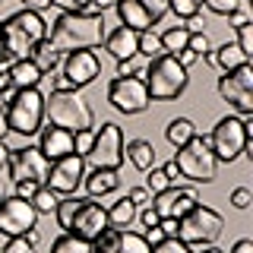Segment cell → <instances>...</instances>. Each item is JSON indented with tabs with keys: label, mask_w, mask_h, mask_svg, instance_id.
I'll return each mask as SVG.
<instances>
[{
	"label": "cell",
	"mask_w": 253,
	"mask_h": 253,
	"mask_svg": "<svg viewBox=\"0 0 253 253\" xmlns=\"http://www.w3.org/2000/svg\"><path fill=\"white\" fill-rule=\"evenodd\" d=\"M187 47L196 54V57H206V54L212 51V42H209V35H206V32H190Z\"/></svg>",
	"instance_id": "obj_37"
},
{
	"label": "cell",
	"mask_w": 253,
	"mask_h": 253,
	"mask_svg": "<svg viewBox=\"0 0 253 253\" xmlns=\"http://www.w3.org/2000/svg\"><path fill=\"white\" fill-rule=\"evenodd\" d=\"M162 171H165V177L171 180V187H174V184L180 180V171H177V165H174V158H171V162H165V165H162Z\"/></svg>",
	"instance_id": "obj_52"
},
{
	"label": "cell",
	"mask_w": 253,
	"mask_h": 253,
	"mask_svg": "<svg viewBox=\"0 0 253 253\" xmlns=\"http://www.w3.org/2000/svg\"><path fill=\"white\" fill-rule=\"evenodd\" d=\"M136 212H139V206H133L126 196H121V200L108 209V228H130L133 221H136Z\"/></svg>",
	"instance_id": "obj_28"
},
{
	"label": "cell",
	"mask_w": 253,
	"mask_h": 253,
	"mask_svg": "<svg viewBox=\"0 0 253 253\" xmlns=\"http://www.w3.org/2000/svg\"><path fill=\"white\" fill-rule=\"evenodd\" d=\"M162 38V47H165V54H177V51H184L187 47V38H190V32L184 26H174L168 29L165 35H158Z\"/></svg>",
	"instance_id": "obj_31"
},
{
	"label": "cell",
	"mask_w": 253,
	"mask_h": 253,
	"mask_svg": "<svg viewBox=\"0 0 253 253\" xmlns=\"http://www.w3.org/2000/svg\"><path fill=\"white\" fill-rule=\"evenodd\" d=\"M60 73L67 76L70 89H85V85H92L95 79H98V73H101L98 54L95 51H70V54H63Z\"/></svg>",
	"instance_id": "obj_16"
},
{
	"label": "cell",
	"mask_w": 253,
	"mask_h": 253,
	"mask_svg": "<svg viewBox=\"0 0 253 253\" xmlns=\"http://www.w3.org/2000/svg\"><path fill=\"white\" fill-rule=\"evenodd\" d=\"M85 180V158L83 155H63L57 162H51V171H47L44 187H51L57 196H73Z\"/></svg>",
	"instance_id": "obj_14"
},
{
	"label": "cell",
	"mask_w": 253,
	"mask_h": 253,
	"mask_svg": "<svg viewBox=\"0 0 253 253\" xmlns=\"http://www.w3.org/2000/svg\"><path fill=\"white\" fill-rule=\"evenodd\" d=\"M162 54H165V47H162V38H158L152 29L139 32V57H146V60H155V57H162Z\"/></svg>",
	"instance_id": "obj_32"
},
{
	"label": "cell",
	"mask_w": 253,
	"mask_h": 253,
	"mask_svg": "<svg viewBox=\"0 0 253 253\" xmlns=\"http://www.w3.org/2000/svg\"><path fill=\"white\" fill-rule=\"evenodd\" d=\"M136 3H139V6H142V10H146L149 16H152V22H155V26L165 19V13H168V3H165V0H136Z\"/></svg>",
	"instance_id": "obj_42"
},
{
	"label": "cell",
	"mask_w": 253,
	"mask_h": 253,
	"mask_svg": "<svg viewBox=\"0 0 253 253\" xmlns=\"http://www.w3.org/2000/svg\"><path fill=\"white\" fill-rule=\"evenodd\" d=\"M47 171H51V162L42 155L38 146L10 149V158H6V180H10V184H16V180H35V184H44Z\"/></svg>",
	"instance_id": "obj_12"
},
{
	"label": "cell",
	"mask_w": 253,
	"mask_h": 253,
	"mask_svg": "<svg viewBox=\"0 0 253 253\" xmlns=\"http://www.w3.org/2000/svg\"><path fill=\"white\" fill-rule=\"evenodd\" d=\"M51 253H92V244L83 241V237H76V234L63 231L57 241L51 244Z\"/></svg>",
	"instance_id": "obj_29"
},
{
	"label": "cell",
	"mask_w": 253,
	"mask_h": 253,
	"mask_svg": "<svg viewBox=\"0 0 253 253\" xmlns=\"http://www.w3.org/2000/svg\"><path fill=\"white\" fill-rule=\"evenodd\" d=\"M124 158H130V165L136 171H149L155 168V146L149 139H130L124 146Z\"/></svg>",
	"instance_id": "obj_24"
},
{
	"label": "cell",
	"mask_w": 253,
	"mask_h": 253,
	"mask_svg": "<svg viewBox=\"0 0 253 253\" xmlns=\"http://www.w3.org/2000/svg\"><path fill=\"white\" fill-rule=\"evenodd\" d=\"M63 89H70L67 76H63V73H60V76H54V73H51V92H63Z\"/></svg>",
	"instance_id": "obj_55"
},
{
	"label": "cell",
	"mask_w": 253,
	"mask_h": 253,
	"mask_svg": "<svg viewBox=\"0 0 253 253\" xmlns=\"http://www.w3.org/2000/svg\"><path fill=\"white\" fill-rule=\"evenodd\" d=\"M0 26H3V22H0Z\"/></svg>",
	"instance_id": "obj_64"
},
{
	"label": "cell",
	"mask_w": 253,
	"mask_h": 253,
	"mask_svg": "<svg viewBox=\"0 0 253 253\" xmlns=\"http://www.w3.org/2000/svg\"><path fill=\"white\" fill-rule=\"evenodd\" d=\"M218 95L241 117L253 114V67L250 63H244V67L228 70L225 76H218Z\"/></svg>",
	"instance_id": "obj_11"
},
{
	"label": "cell",
	"mask_w": 253,
	"mask_h": 253,
	"mask_svg": "<svg viewBox=\"0 0 253 253\" xmlns=\"http://www.w3.org/2000/svg\"><path fill=\"white\" fill-rule=\"evenodd\" d=\"M92 253H152L149 241L126 228H105L92 241Z\"/></svg>",
	"instance_id": "obj_17"
},
{
	"label": "cell",
	"mask_w": 253,
	"mask_h": 253,
	"mask_svg": "<svg viewBox=\"0 0 253 253\" xmlns=\"http://www.w3.org/2000/svg\"><path fill=\"white\" fill-rule=\"evenodd\" d=\"M142 174H146V190H149L152 196L165 193V190L171 187V180L165 177V171H162V168H149V171H142Z\"/></svg>",
	"instance_id": "obj_36"
},
{
	"label": "cell",
	"mask_w": 253,
	"mask_h": 253,
	"mask_svg": "<svg viewBox=\"0 0 253 253\" xmlns=\"http://www.w3.org/2000/svg\"><path fill=\"white\" fill-rule=\"evenodd\" d=\"M89 0H51V6H57L60 13H79Z\"/></svg>",
	"instance_id": "obj_46"
},
{
	"label": "cell",
	"mask_w": 253,
	"mask_h": 253,
	"mask_svg": "<svg viewBox=\"0 0 253 253\" xmlns=\"http://www.w3.org/2000/svg\"><path fill=\"white\" fill-rule=\"evenodd\" d=\"M10 133V124H6V105H0V139H6Z\"/></svg>",
	"instance_id": "obj_57"
},
{
	"label": "cell",
	"mask_w": 253,
	"mask_h": 253,
	"mask_svg": "<svg viewBox=\"0 0 253 253\" xmlns=\"http://www.w3.org/2000/svg\"><path fill=\"white\" fill-rule=\"evenodd\" d=\"M0 35H3L6 51H10L13 60H26L32 54V47L47 38V22L42 19V13L16 10L10 19L0 26Z\"/></svg>",
	"instance_id": "obj_5"
},
{
	"label": "cell",
	"mask_w": 253,
	"mask_h": 253,
	"mask_svg": "<svg viewBox=\"0 0 253 253\" xmlns=\"http://www.w3.org/2000/svg\"><path fill=\"white\" fill-rule=\"evenodd\" d=\"M244 3H247V0H203V6H206V10H209V13H215V16H225V19H228L231 13H237Z\"/></svg>",
	"instance_id": "obj_35"
},
{
	"label": "cell",
	"mask_w": 253,
	"mask_h": 253,
	"mask_svg": "<svg viewBox=\"0 0 253 253\" xmlns=\"http://www.w3.org/2000/svg\"><path fill=\"white\" fill-rule=\"evenodd\" d=\"M42 79H44V73L29 57L10 63V85H13V89H38V83H42Z\"/></svg>",
	"instance_id": "obj_23"
},
{
	"label": "cell",
	"mask_w": 253,
	"mask_h": 253,
	"mask_svg": "<svg viewBox=\"0 0 253 253\" xmlns=\"http://www.w3.org/2000/svg\"><path fill=\"white\" fill-rule=\"evenodd\" d=\"M250 142H253V114H247V117L228 114L209 133V146H212V155H215L218 165L237 162Z\"/></svg>",
	"instance_id": "obj_3"
},
{
	"label": "cell",
	"mask_w": 253,
	"mask_h": 253,
	"mask_svg": "<svg viewBox=\"0 0 253 253\" xmlns=\"http://www.w3.org/2000/svg\"><path fill=\"white\" fill-rule=\"evenodd\" d=\"M221 231H225L221 215L212 209V206H203V203H196L187 215L177 218V237L187 244L190 250H200V247L215 244L221 237Z\"/></svg>",
	"instance_id": "obj_7"
},
{
	"label": "cell",
	"mask_w": 253,
	"mask_h": 253,
	"mask_svg": "<svg viewBox=\"0 0 253 253\" xmlns=\"http://www.w3.org/2000/svg\"><path fill=\"white\" fill-rule=\"evenodd\" d=\"M142 70H146V60L139 57H126V60H117V76H142Z\"/></svg>",
	"instance_id": "obj_38"
},
{
	"label": "cell",
	"mask_w": 253,
	"mask_h": 253,
	"mask_svg": "<svg viewBox=\"0 0 253 253\" xmlns=\"http://www.w3.org/2000/svg\"><path fill=\"white\" fill-rule=\"evenodd\" d=\"M89 3H92L98 13H105V10H111V6H117V0H89Z\"/></svg>",
	"instance_id": "obj_61"
},
{
	"label": "cell",
	"mask_w": 253,
	"mask_h": 253,
	"mask_svg": "<svg viewBox=\"0 0 253 253\" xmlns=\"http://www.w3.org/2000/svg\"><path fill=\"white\" fill-rule=\"evenodd\" d=\"M92 142H95V126L92 130H79V133H73V152L76 155H89V149H92Z\"/></svg>",
	"instance_id": "obj_39"
},
{
	"label": "cell",
	"mask_w": 253,
	"mask_h": 253,
	"mask_svg": "<svg viewBox=\"0 0 253 253\" xmlns=\"http://www.w3.org/2000/svg\"><path fill=\"white\" fill-rule=\"evenodd\" d=\"M142 83L149 89V98L152 101H174L187 92L190 85V76L187 70L180 67L171 54H162V57L149 60L146 70H142Z\"/></svg>",
	"instance_id": "obj_4"
},
{
	"label": "cell",
	"mask_w": 253,
	"mask_h": 253,
	"mask_svg": "<svg viewBox=\"0 0 253 253\" xmlns=\"http://www.w3.org/2000/svg\"><path fill=\"white\" fill-rule=\"evenodd\" d=\"M228 22H231V29H237V26H244V22H250V13H247V3L241 6L237 13H231L228 16Z\"/></svg>",
	"instance_id": "obj_50"
},
{
	"label": "cell",
	"mask_w": 253,
	"mask_h": 253,
	"mask_svg": "<svg viewBox=\"0 0 253 253\" xmlns=\"http://www.w3.org/2000/svg\"><path fill=\"white\" fill-rule=\"evenodd\" d=\"M105 228H108V209L98 206L92 196H83L76 215L70 218V225H67V234H76V237H83V241L92 244Z\"/></svg>",
	"instance_id": "obj_15"
},
{
	"label": "cell",
	"mask_w": 253,
	"mask_h": 253,
	"mask_svg": "<svg viewBox=\"0 0 253 253\" xmlns=\"http://www.w3.org/2000/svg\"><path fill=\"white\" fill-rule=\"evenodd\" d=\"M79 203H83V196H63V200H57V209H54V218H57V225L67 231V225H70V218L76 215V209H79Z\"/></svg>",
	"instance_id": "obj_33"
},
{
	"label": "cell",
	"mask_w": 253,
	"mask_h": 253,
	"mask_svg": "<svg viewBox=\"0 0 253 253\" xmlns=\"http://www.w3.org/2000/svg\"><path fill=\"white\" fill-rule=\"evenodd\" d=\"M244 63H250V57H247V54H244L234 42H225L218 51H212V67H221L225 73H228V70L244 67Z\"/></svg>",
	"instance_id": "obj_26"
},
{
	"label": "cell",
	"mask_w": 253,
	"mask_h": 253,
	"mask_svg": "<svg viewBox=\"0 0 253 253\" xmlns=\"http://www.w3.org/2000/svg\"><path fill=\"white\" fill-rule=\"evenodd\" d=\"M6 158H10V146L0 139V174H6Z\"/></svg>",
	"instance_id": "obj_56"
},
{
	"label": "cell",
	"mask_w": 253,
	"mask_h": 253,
	"mask_svg": "<svg viewBox=\"0 0 253 253\" xmlns=\"http://www.w3.org/2000/svg\"><path fill=\"white\" fill-rule=\"evenodd\" d=\"M193 253H225V250H218L215 244H209V247H200V250H193Z\"/></svg>",
	"instance_id": "obj_62"
},
{
	"label": "cell",
	"mask_w": 253,
	"mask_h": 253,
	"mask_svg": "<svg viewBox=\"0 0 253 253\" xmlns=\"http://www.w3.org/2000/svg\"><path fill=\"white\" fill-rule=\"evenodd\" d=\"M114 10H117V16H121V26L133 29V32H146V29H152V26H155L152 16L142 10L136 0H117Z\"/></svg>",
	"instance_id": "obj_22"
},
{
	"label": "cell",
	"mask_w": 253,
	"mask_h": 253,
	"mask_svg": "<svg viewBox=\"0 0 253 253\" xmlns=\"http://www.w3.org/2000/svg\"><path fill=\"white\" fill-rule=\"evenodd\" d=\"M83 184H85L92 200H98V196H108V193H114V190L121 187V174L111 171V168H92L89 174H85Z\"/></svg>",
	"instance_id": "obj_21"
},
{
	"label": "cell",
	"mask_w": 253,
	"mask_h": 253,
	"mask_svg": "<svg viewBox=\"0 0 253 253\" xmlns=\"http://www.w3.org/2000/svg\"><path fill=\"white\" fill-rule=\"evenodd\" d=\"M10 89V67L6 63H0V92Z\"/></svg>",
	"instance_id": "obj_59"
},
{
	"label": "cell",
	"mask_w": 253,
	"mask_h": 253,
	"mask_svg": "<svg viewBox=\"0 0 253 253\" xmlns=\"http://www.w3.org/2000/svg\"><path fill=\"white\" fill-rule=\"evenodd\" d=\"M165 3H168V10L174 16H180V19L200 16V10H203V0H165Z\"/></svg>",
	"instance_id": "obj_34"
},
{
	"label": "cell",
	"mask_w": 253,
	"mask_h": 253,
	"mask_svg": "<svg viewBox=\"0 0 253 253\" xmlns=\"http://www.w3.org/2000/svg\"><path fill=\"white\" fill-rule=\"evenodd\" d=\"M29 60L32 63H35V67L38 70H42V73L44 76H51L54 73V70H57L60 67V60H63V54L57 51V47H54L51 42H47V38H44V42H38L35 47H32V54H29Z\"/></svg>",
	"instance_id": "obj_25"
},
{
	"label": "cell",
	"mask_w": 253,
	"mask_h": 253,
	"mask_svg": "<svg viewBox=\"0 0 253 253\" xmlns=\"http://www.w3.org/2000/svg\"><path fill=\"white\" fill-rule=\"evenodd\" d=\"M171 57L177 60V63H180V67H184V70H190V67H193L196 60H200V57H196L193 51H190V47H184V51H177V54H171Z\"/></svg>",
	"instance_id": "obj_49"
},
{
	"label": "cell",
	"mask_w": 253,
	"mask_h": 253,
	"mask_svg": "<svg viewBox=\"0 0 253 253\" xmlns=\"http://www.w3.org/2000/svg\"><path fill=\"white\" fill-rule=\"evenodd\" d=\"M196 133L200 130H196V124L190 121V117H174V121H168V126H165V139H168L174 149H180L184 142H190Z\"/></svg>",
	"instance_id": "obj_27"
},
{
	"label": "cell",
	"mask_w": 253,
	"mask_h": 253,
	"mask_svg": "<svg viewBox=\"0 0 253 253\" xmlns=\"http://www.w3.org/2000/svg\"><path fill=\"white\" fill-rule=\"evenodd\" d=\"M57 200H60V196L54 193L51 187H44V184H42V187L35 190V196H32L29 203L35 206V212H38V215H51V212L57 209Z\"/></svg>",
	"instance_id": "obj_30"
},
{
	"label": "cell",
	"mask_w": 253,
	"mask_h": 253,
	"mask_svg": "<svg viewBox=\"0 0 253 253\" xmlns=\"http://www.w3.org/2000/svg\"><path fill=\"white\" fill-rule=\"evenodd\" d=\"M136 218L142 221V228H155V225H158V212L152 209V203L142 206V212H136Z\"/></svg>",
	"instance_id": "obj_48"
},
{
	"label": "cell",
	"mask_w": 253,
	"mask_h": 253,
	"mask_svg": "<svg viewBox=\"0 0 253 253\" xmlns=\"http://www.w3.org/2000/svg\"><path fill=\"white\" fill-rule=\"evenodd\" d=\"M6 124L10 133L35 136L44 126V95L42 89H16L13 101L6 105Z\"/></svg>",
	"instance_id": "obj_8"
},
{
	"label": "cell",
	"mask_w": 253,
	"mask_h": 253,
	"mask_svg": "<svg viewBox=\"0 0 253 253\" xmlns=\"http://www.w3.org/2000/svg\"><path fill=\"white\" fill-rule=\"evenodd\" d=\"M126 200L133 206H149L152 203V193H149L146 187H133V190H126Z\"/></svg>",
	"instance_id": "obj_45"
},
{
	"label": "cell",
	"mask_w": 253,
	"mask_h": 253,
	"mask_svg": "<svg viewBox=\"0 0 253 253\" xmlns=\"http://www.w3.org/2000/svg\"><path fill=\"white\" fill-rule=\"evenodd\" d=\"M105 16H79V13H60L47 26V42L60 54L70 51H92L105 42Z\"/></svg>",
	"instance_id": "obj_1"
},
{
	"label": "cell",
	"mask_w": 253,
	"mask_h": 253,
	"mask_svg": "<svg viewBox=\"0 0 253 253\" xmlns=\"http://www.w3.org/2000/svg\"><path fill=\"white\" fill-rule=\"evenodd\" d=\"M51 6V0H22V10H32V13H42Z\"/></svg>",
	"instance_id": "obj_53"
},
{
	"label": "cell",
	"mask_w": 253,
	"mask_h": 253,
	"mask_svg": "<svg viewBox=\"0 0 253 253\" xmlns=\"http://www.w3.org/2000/svg\"><path fill=\"white\" fill-rule=\"evenodd\" d=\"M152 253H193V250H190L180 237H165V241H158L152 247Z\"/></svg>",
	"instance_id": "obj_41"
},
{
	"label": "cell",
	"mask_w": 253,
	"mask_h": 253,
	"mask_svg": "<svg viewBox=\"0 0 253 253\" xmlns=\"http://www.w3.org/2000/svg\"><path fill=\"white\" fill-rule=\"evenodd\" d=\"M38 149L47 162H57L63 155H73V133L63 126H42L38 133Z\"/></svg>",
	"instance_id": "obj_19"
},
{
	"label": "cell",
	"mask_w": 253,
	"mask_h": 253,
	"mask_svg": "<svg viewBox=\"0 0 253 253\" xmlns=\"http://www.w3.org/2000/svg\"><path fill=\"white\" fill-rule=\"evenodd\" d=\"M32 228H38V212L35 206L29 200H22V196H10L6 193L3 200H0V237H19L32 231Z\"/></svg>",
	"instance_id": "obj_13"
},
{
	"label": "cell",
	"mask_w": 253,
	"mask_h": 253,
	"mask_svg": "<svg viewBox=\"0 0 253 253\" xmlns=\"http://www.w3.org/2000/svg\"><path fill=\"white\" fill-rule=\"evenodd\" d=\"M158 228L165 237H177V218H158Z\"/></svg>",
	"instance_id": "obj_51"
},
{
	"label": "cell",
	"mask_w": 253,
	"mask_h": 253,
	"mask_svg": "<svg viewBox=\"0 0 253 253\" xmlns=\"http://www.w3.org/2000/svg\"><path fill=\"white\" fill-rule=\"evenodd\" d=\"M250 203H253V193L247 187H237L231 193V206H234V209H250Z\"/></svg>",
	"instance_id": "obj_44"
},
{
	"label": "cell",
	"mask_w": 253,
	"mask_h": 253,
	"mask_svg": "<svg viewBox=\"0 0 253 253\" xmlns=\"http://www.w3.org/2000/svg\"><path fill=\"white\" fill-rule=\"evenodd\" d=\"M196 203H200V196H196L193 187H168L165 193L152 196V209L158 212V218H180Z\"/></svg>",
	"instance_id": "obj_18"
},
{
	"label": "cell",
	"mask_w": 253,
	"mask_h": 253,
	"mask_svg": "<svg viewBox=\"0 0 253 253\" xmlns=\"http://www.w3.org/2000/svg\"><path fill=\"white\" fill-rule=\"evenodd\" d=\"M174 165H177L180 177H187L190 184H212L218 174V162L212 155L209 133H196L190 142L174 152Z\"/></svg>",
	"instance_id": "obj_6"
},
{
	"label": "cell",
	"mask_w": 253,
	"mask_h": 253,
	"mask_svg": "<svg viewBox=\"0 0 253 253\" xmlns=\"http://www.w3.org/2000/svg\"><path fill=\"white\" fill-rule=\"evenodd\" d=\"M16 196H22V200H32L35 196V190L42 187V184H35V180H16Z\"/></svg>",
	"instance_id": "obj_47"
},
{
	"label": "cell",
	"mask_w": 253,
	"mask_h": 253,
	"mask_svg": "<svg viewBox=\"0 0 253 253\" xmlns=\"http://www.w3.org/2000/svg\"><path fill=\"white\" fill-rule=\"evenodd\" d=\"M105 51L111 54L114 60H126V57H136L139 54V32L126 29V26H117L114 32L105 35Z\"/></svg>",
	"instance_id": "obj_20"
},
{
	"label": "cell",
	"mask_w": 253,
	"mask_h": 253,
	"mask_svg": "<svg viewBox=\"0 0 253 253\" xmlns=\"http://www.w3.org/2000/svg\"><path fill=\"white\" fill-rule=\"evenodd\" d=\"M0 3H3V0H0Z\"/></svg>",
	"instance_id": "obj_63"
},
{
	"label": "cell",
	"mask_w": 253,
	"mask_h": 253,
	"mask_svg": "<svg viewBox=\"0 0 253 253\" xmlns=\"http://www.w3.org/2000/svg\"><path fill=\"white\" fill-rule=\"evenodd\" d=\"M142 237H146V241H149V247H155V244L158 241H165V234H162V228H146V234H142Z\"/></svg>",
	"instance_id": "obj_54"
},
{
	"label": "cell",
	"mask_w": 253,
	"mask_h": 253,
	"mask_svg": "<svg viewBox=\"0 0 253 253\" xmlns=\"http://www.w3.org/2000/svg\"><path fill=\"white\" fill-rule=\"evenodd\" d=\"M0 253H35V244H29L26 234L6 237V244H3V250H0Z\"/></svg>",
	"instance_id": "obj_43"
},
{
	"label": "cell",
	"mask_w": 253,
	"mask_h": 253,
	"mask_svg": "<svg viewBox=\"0 0 253 253\" xmlns=\"http://www.w3.org/2000/svg\"><path fill=\"white\" fill-rule=\"evenodd\" d=\"M85 158L92 162V168L121 171V165H124V130L114 121H105L95 130V142H92Z\"/></svg>",
	"instance_id": "obj_10"
},
{
	"label": "cell",
	"mask_w": 253,
	"mask_h": 253,
	"mask_svg": "<svg viewBox=\"0 0 253 253\" xmlns=\"http://www.w3.org/2000/svg\"><path fill=\"white\" fill-rule=\"evenodd\" d=\"M234 32H237V42L234 44L250 57V54H253V22H244V26H237Z\"/></svg>",
	"instance_id": "obj_40"
},
{
	"label": "cell",
	"mask_w": 253,
	"mask_h": 253,
	"mask_svg": "<svg viewBox=\"0 0 253 253\" xmlns=\"http://www.w3.org/2000/svg\"><path fill=\"white\" fill-rule=\"evenodd\" d=\"M44 121H51V126H63L70 133H79V130H92L95 126V111L79 95V89H63V92L44 95Z\"/></svg>",
	"instance_id": "obj_2"
},
{
	"label": "cell",
	"mask_w": 253,
	"mask_h": 253,
	"mask_svg": "<svg viewBox=\"0 0 253 253\" xmlns=\"http://www.w3.org/2000/svg\"><path fill=\"white\" fill-rule=\"evenodd\" d=\"M108 105L126 117H133L152 105V98H149V89L142 83V76H114L108 85Z\"/></svg>",
	"instance_id": "obj_9"
},
{
	"label": "cell",
	"mask_w": 253,
	"mask_h": 253,
	"mask_svg": "<svg viewBox=\"0 0 253 253\" xmlns=\"http://www.w3.org/2000/svg\"><path fill=\"white\" fill-rule=\"evenodd\" d=\"M184 29L187 32H203V19H200V16H190V19L184 22Z\"/></svg>",
	"instance_id": "obj_60"
},
{
	"label": "cell",
	"mask_w": 253,
	"mask_h": 253,
	"mask_svg": "<svg viewBox=\"0 0 253 253\" xmlns=\"http://www.w3.org/2000/svg\"><path fill=\"white\" fill-rule=\"evenodd\" d=\"M231 253H253V241H247V237H244V241H237L234 247H231Z\"/></svg>",
	"instance_id": "obj_58"
}]
</instances>
